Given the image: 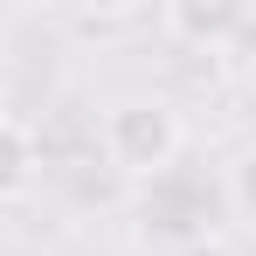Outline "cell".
Segmentation results:
<instances>
[{
	"instance_id": "cell-3",
	"label": "cell",
	"mask_w": 256,
	"mask_h": 256,
	"mask_svg": "<svg viewBox=\"0 0 256 256\" xmlns=\"http://www.w3.org/2000/svg\"><path fill=\"white\" fill-rule=\"evenodd\" d=\"M28 180H35V138L14 118H0V194H21Z\"/></svg>"
},
{
	"instance_id": "cell-1",
	"label": "cell",
	"mask_w": 256,
	"mask_h": 256,
	"mask_svg": "<svg viewBox=\"0 0 256 256\" xmlns=\"http://www.w3.org/2000/svg\"><path fill=\"white\" fill-rule=\"evenodd\" d=\"M104 160L132 180H160L180 160V111L166 97H125L104 111Z\"/></svg>"
},
{
	"instance_id": "cell-4",
	"label": "cell",
	"mask_w": 256,
	"mask_h": 256,
	"mask_svg": "<svg viewBox=\"0 0 256 256\" xmlns=\"http://www.w3.org/2000/svg\"><path fill=\"white\" fill-rule=\"evenodd\" d=\"M228 208H236V222L256 228V146H242L228 160Z\"/></svg>"
},
{
	"instance_id": "cell-2",
	"label": "cell",
	"mask_w": 256,
	"mask_h": 256,
	"mask_svg": "<svg viewBox=\"0 0 256 256\" xmlns=\"http://www.w3.org/2000/svg\"><path fill=\"white\" fill-rule=\"evenodd\" d=\"M160 21H166L173 42H187V48H222V42H236L250 28V14L236 0H173Z\"/></svg>"
}]
</instances>
